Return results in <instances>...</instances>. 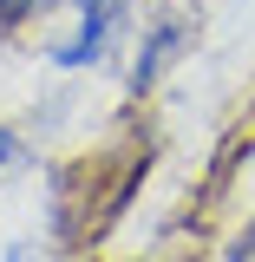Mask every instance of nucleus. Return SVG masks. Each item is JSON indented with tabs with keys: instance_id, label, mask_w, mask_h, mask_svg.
I'll use <instances>...</instances> for the list:
<instances>
[{
	"instance_id": "obj_1",
	"label": "nucleus",
	"mask_w": 255,
	"mask_h": 262,
	"mask_svg": "<svg viewBox=\"0 0 255 262\" xmlns=\"http://www.w3.org/2000/svg\"><path fill=\"white\" fill-rule=\"evenodd\" d=\"M125 13H131V0H79V33L59 39L46 59L59 66V72H85V66H98L105 46H111V33L125 27Z\"/></svg>"
},
{
	"instance_id": "obj_2",
	"label": "nucleus",
	"mask_w": 255,
	"mask_h": 262,
	"mask_svg": "<svg viewBox=\"0 0 255 262\" xmlns=\"http://www.w3.org/2000/svg\"><path fill=\"white\" fill-rule=\"evenodd\" d=\"M183 46H190V20H177V13H164L157 27H144V46L131 59V92H151L164 72L183 59Z\"/></svg>"
},
{
	"instance_id": "obj_3",
	"label": "nucleus",
	"mask_w": 255,
	"mask_h": 262,
	"mask_svg": "<svg viewBox=\"0 0 255 262\" xmlns=\"http://www.w3.org/2000/svg\"><path fill=\"white\" fill-rule=\"evenodd\" d=\"M59 0H0V33H20V27H33V20H46Z\"/></svg>"
},
{
	"instance_id": "obj_4",
	"label": "nucleus",
	"mask_w": 255,
	"mask_h": 262,
	"mask_svg": "<svg viewBox=\"0 0 255 262\" xmlns=\"http://www.w3.org/2000/svg\"><path fill=\"white\" fill-rule=\"evenodd\" d=\"M13 164H27V144H20V131H13V125H0V177H7Z\"/></svg>"
},
{
	"instance_id": "obj_5",
	"label": "nucleus",
	"mask_w": 255,
	"mask_h": 262,
	"mask_svg": "<svg viewBox=\"0 0 255 262\" xmlns=\"http://www.w3.org/2000/svg\"><path fill=\"white\" fill-rule=\"evenodd\" d=\"M229 262H255V229H242V236L229 243Z\"/></svg>"
},
{
	"instance_id": "obj_6",
	"label": "nucleus",
	"mask_w": 255,
	"mask_h": 262,
	"mask_svg": "<svg viewBox=\"0 0 255 262\" xmlns=\"http://www.w3.org/2000/svg\"><path fill=\"white\" fill-rule=\"evenodd\" d=\"M249 158H255V144H249Z\"/></svg>"
}]
</instances>
